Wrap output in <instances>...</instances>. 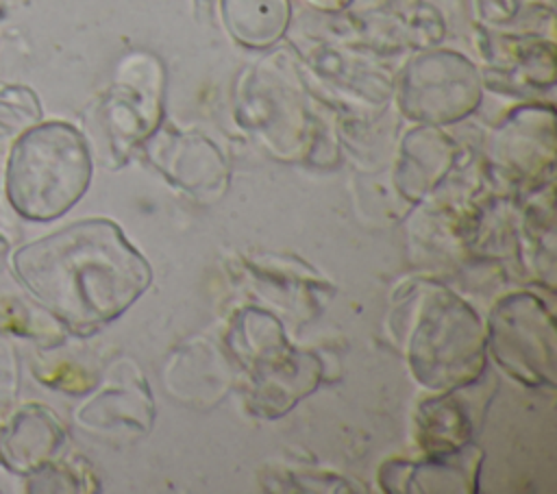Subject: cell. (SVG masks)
Returning <instances> with one entry per match:
<instances>
[{
  "instance_id": "obj_1",
  "label": "cell",
  "mask_w": 557,
  "mask_h": 494,
  "mask_svg": "<svg viewBox=\"0 0 557 494\" xmlns=\"http://www.w3.org/2000/svg\"><path fill=\"white\" fill-rule=\"evenodd\" d=\"M15 265L33 296L76 329L113 320L150 283L144 257L107 220L65 226L22 248Z\"/></svg>"
},
{
  "instance_id": "obj_2",
  "label": "cell",
  "mask_w": 557,
  "mask_h": 494,
  "mask_svg": "<svg viewBox=\"0 0 557 494\" xmlns=\"http://www.w3.org/2000/svg\"><path fill=\"white\" fill-rule=\"evenodd\" d=\"M87 181V146L78 131L63 122H46L26 131L9 157L11 200L30 218L63 213L85 192Z\"/></svg>"
}]
</instances>
